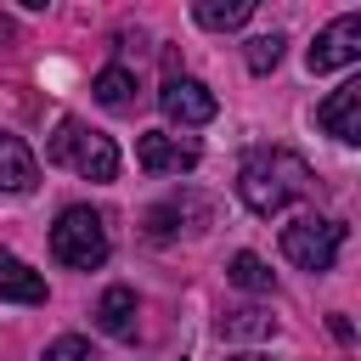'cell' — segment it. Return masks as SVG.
Instances as JSON below:
<instances>
[{
  "label": "cell",
  "instance_id": "6da1fadb",
  "mask_svg": "<svg viewBox=\"0 0 361 361\" xmlns=\"http://www.w3.org/2000/svg\"><path fill=\"white\" fill-rule=\"evenodd\" d=\"M305 192H310V164L293 147H254L237 169V197L254 214H276Z\"/></svg>",
  "mask_w": 361,
  "mask_h": 361
},
{
  "label": "cell",
  "instance_id": "7a4b0ae2",
  "mask_svg": "<svg viewBox=\"0 0 361 361\" xmlns=\"http://www.w3.org/2000/svg\"><path fill=\"white\" fill-rule=\"evenodd\" d=\"M45 158H51V164H68V169L85 175V180H113V175H118V147H113V135L79 124V118H62V124H56Z\"/></svg>",
  "mask_w": 361,
  "mask_h": 361
},
{
  "label": "cell",
  "instance_id": "3957f363",
  "mask_svg": "<svg viewBox=\"0 0 361 361\" xmlns=\"http://www.w3.org/2000/svg\"><path fill=\"white\" fill-rule=\"evenodd\" d=\"M107 220L90 209V203H68L62 214H56V226H51V254L62 259V265H73V271H96L102 259H107Z\"/></svg>",
  "mask_w": 361,
  "mask_h": 361
},
{
  "label": "cell",
  "instance_id": "277c9868",
  "mask_svg": "<svg viewBox=\"0 0 361 361\" xmlns=\"http://www.w3.org/2000/svg\"><path fill=\"white\" fill-rule=\"evenodd\" d=\"M338 248H344V220H333V214H299L293 226H282V254H288V265H299V271H310V276L333 271Z\"/></svg>",
  "mask_w": 361,
  "mask_h": 361
},
{
  "label": "cell",
  "instance_id": "5b68a950",
  "mask_svg": "<svg viewBox=\"0 0 361 361\" xmlns=\"http://www.w3.org/2000/svg\"><path fill=\"white\" fill-rule=\"evenodd\" d=\"M158 107H164V118H169V124H180V130H197V124H209V118L220 113L214 90H209L203 79H186V73H169V79H164Z\"/></svg>",
  "mask_w": 361,
  "mask_h": 361
},
{
  "label": "cell",
  "instance_id": "8992f818",
  "mask_svg": "<svg viewBox=\"0 0 361 361\" xmlns=\"http://www.w3.org/2000/svg\"><path fill=\"white\" fill-rule=\"evenodd\" d=\"M355 56H361V11H344L316 34V45L305 51V68L310 73H333V68H350Z\"/></svg>",
  "mask_w": 361,
  "mask_h": 361
},
{
  "label": "cell",
  "instance_id": "52a82bcc",
  "mask_svg": "<svg viewBox=\"0 0 361 361\" xmlns=\"http://www.w3.org/2000/svg\"><path fill=\"white\" fill-rule=\"evenodd\" d=\"M197 141L192 135H175V130H147V135H135V164L147 169V175H186V169H197Z\"/></svg>",
  "mask_w": 361,
  "mask_h": 361
},
{
  "label": "cell",
  "instance_id": "ba28073f",
  "mask_svg": "<svg viewBox=\"0 0 361 361\" xmlns=\"http://www.w3.org/2000/svg\"><path fill=\"white\" fill-rule=\"evenodd\" d=\"M316 124H322L333 141L355 147V141H361V85H338V90L316 107Z\"/></svg>",
  "mask_w": 361,
  "mask_h": 361
},
{
  "label": "cell",
  "instance_id": "9c48e42d",
  "mask_svg": "<svg viewBox=\"0 0 361 361\" xmlns=\"http://www.w3.org/2000/svg\"><path fill=\"white\" fill-rule=\"evenodd\" d=\"M39 186V164H34V152H28V141L23 135H11V130H0V192H34Z\"/></svg>",
  "mask_w": 361,
  "mask_h": 361
},
{
  "label": "cell",
  "instance_id": "30bf717a",
  "mask_svg": "<svg viewBox=\"0 0 361 361\" xmlns=\"http://www.w3.org/2000/svg\"><path fill=\"white\" fill-rule=\"evenodd\" d=\"M0 305H45V276L11 248H0Z\"/></svg>",
  "mask_w": 361,
  "mask_h": 361
},
{
  "label": "cell",
  "instance_id": "8fae6325",
  "mask_svg": "<svg viewBox=\"0 0 361 361\" xmlns=\"http://www.w3.org/2000/svg\"><path fill=\"white\" fill-rule=\"evenodd\" d=\"M96 327L107 338H135V288L113 282L102 299H96Z\"/></svg>",
  "mask_w": 361,
  "mask_h": 361
},
{
  "label": "cell",
  "instance_id": "7c38bea8",
  "mask_svg": "<svg viewBox=\"0 0 361 361\" xmlns=\"http://www.w3.org/2000/svg\"><path fill=\"white\" fill-rule=\"evenodd\" d=\"M220 338L226 344H259V338H276V316L259 310V305H231L220 316Z\"/></svg>",
  "mask_w": 361,
  "mask_h": 361
},
{
  "label": "cell",
  "instance_id": "4fadbf2b",
  "mask_svg": "<svg viewBox=\"0 0 361 361\" xmlns=\"http://www.w3.org/2000/svg\"><path fill=\"white\" fill-rule=\"evenodd\" d=\"M90 96H96L107 113H130V107H135V96H141V85H135V73H130L124 62H107V68L90 79Z\"/></svg>",
  "mask_w": 361,
  "mask_h": 361
},
{
  "label": "cell",
  "instance_id": "5bb4252c",
  "mask_svg": "<svg viewBox=\"0 0 361 361\" xmlns=\"http://www.w3.org/2000/svg\"><path fill=\"white\" fill-rule=\"evenodd\" d=\"M192 17H197L203 28H214V34H226V28H243V23L254 17V0H197Z\"/></svg>",
  "mask_w": 361,
  "mask_h": 361
},
{
  "label": "cell",
  "instance_id": "9a60e30c",
  "mask_svg": "<svg viewBox=\"0 0 361 361\" xmlns=\"http://www.w3.org/2000/svg\"><path fill=\"white\" fill-rule=\"evenodd\" d=\"M226 276H231V282H237L243 293H276V271H271V265H265L259 254H248V248H243V254H231Z\"/></svg>",
  "mask_w": 361,
  "mask_h": 361
},
{
  "label": "cell",
  "instance_id": "2e32d148",
  "mask_svg": "<svg viewBox=\"0 0 361 361\" xmlns=\"http://www.w3.org/2000/svg\"><path fill=\"white\" fill-rule=\"evenodd\" d=\"M282 45H288V39H282L276 28H271V34H254V39L243 45V62H248V73H271V68L282 62Z\"/></svg>",
  "mask_w": 361,
  "mask_h": 361
},
{
  "label": "cell",
  "instance_id": "e0dca14e",
  "mask_svg": "<svg viewBox=\"0 0 361 361\" xmlns=\"http://www.w3.org/2000/svg\"><path fill=\"white\" fill-rule=\"evenodd\" d=\"M39 361H96V355H90V344H85L79 333H62V338H51V344H45V355H39Z\"/></svg>",
  "mask_w": 361,
  "mask_h": 361
},
{
  "label": "cell",
  "instance_id": "ac0fdd59",
  "mask_svg": "<svg viewBox=\"0 0 361 361\" xmlns=\"http://www.w3.org/2000/svg\"><path fill=\"white\" fill-rule=\"evenodd\" d=\"M327 327H333V338H338V344H350V338H355V333H350V316H327Z\"/></svg>",
  "mask_w": 361,
  "mask_h": 361
},
{
  "label": "cell",
  "instance_id": "d6986e66",
  "mask_svg": "<svg viewBox=\"0 0 361 361\" xmlns=\"http://www.w3.org/2000/svg\"><path fill=\"white\" fill-rule=\"evenodd\" d=\"M17 39V28H11V17H0V45H11Z\"/></svg>",
  "mask_w": 361,
  "mask_h": 361
},
{
  "label": "cell",
  "instance_id": "ffe728a7",
  "mask_svg": "<svg viewBox=\"0 0 361 361\" xmlns=\"http://www.w3.org/2000/svg\"><path fill=\"white\" fill-rule=\"evenodd\" d=\"M231 361H265V355H231Z\"/></svg>",
  "mask_w": 361,
  "mask_h": 361
}]
</instances>
